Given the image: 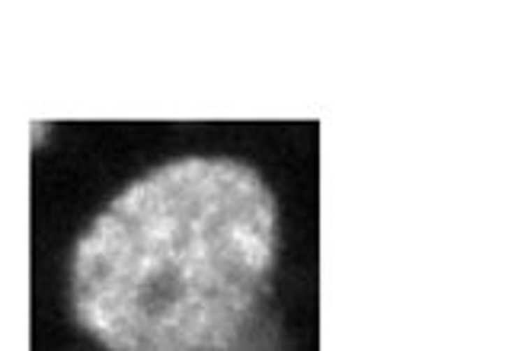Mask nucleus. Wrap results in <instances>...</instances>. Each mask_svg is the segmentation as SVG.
Returning <instances> with one entry per match:
<instances>
[{"instance_id": "obj_1", "label": "nucleus", "mask_w": 505, "mask_h": 351, "mask_svg": "<svg viewBox=\"0 0 505 351\" xmlns=\"http://www.w3.org/2000/svg\"><path fill=\"white\" fill-rule=\"evenodd\" d=\"M279 211L237 160H176L131 182L71 255L80 326L109 351L221 348L275 262Z\"/></svg>"}]
</instances>
